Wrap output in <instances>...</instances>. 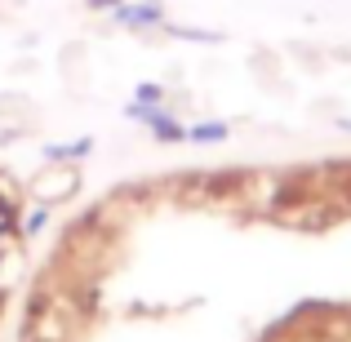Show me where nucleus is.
<instances>
[{
	"mask_svg": "<svg viewBox=\"0 0 351 342\" xmlns=\"http://www.w3.org/2000/svg\"><path fill=\"white\" fill-rule=\"evenodd\" d=\"M76 187H80L76 164H58V160H49V169H40V173L32 178L36 205H62L67 196H76Z\"/></svg>",
	"mask_w": 351,
	"mask_h": 342,
	"instance_id": "nucleus-1",
	"label": "nucleus"
},
{
	"mask_svg": "<svg viewBox=\"0 0 351 342\" xmlns=\"http://www.w3.org/2000/svg\"><path fill=\"white\" fill-rule=\"evenodd\" d=\"M112 27L120 32H147V27H165V5L160 0H134V5H120L112 9Z\"/></svg>",
	"mask_w": 351,
	"mask_h": 342,
	"instance_id": "nucleus-2",
	"label": "nucleus"
},
{
	"mask_svg": "<svg viewBox=\"0 0 351 342\" xmlns=\"http://www.w3.org/2000/svg\"><path fill=\"white\" fill-rule=\"evenodd\" d=\"M138 125H147V134L156 138V143H187V129L178 125L165 107H152V112L138 116Z\"/></svg>",
	"mask_w": 351,
	"mask_h": 342,
	"instance_id": "nucleus-3",
	"label": "nucleus"
},
{
	"mask_svg": "<svg viewBox=\"0 0 351 342\" xmlns=\"http://www.w3.org/2000/svg\"><path fill=\"white\" fill-rule=\"evenodd\" d=\"M89 151H94V138H76V143H45V147H40L45 160H58V164H67V160H85Z\"/></svg>",
	"mask_w": 351,
	"mask_h": 342,
	"instance_id": "nucleus-4",
	"label": "nucleus"
},
{
	"mask_svg": "<svg viewBox=\"0 0 351 342\" xmlns=\"http://www.w3.org/2000/svg\"><path fill=\"white\" fill-rule=\"evenodd\" d=\"M160 103H165V89L156 85V80H143V85L134 89V103L125 107V116H129V120H138L143 112H152V107H160Z\"/></svg>",
	"mask_w": 351,
	"mask_h": 342,
	"instance_id": "nucleus-5",
	"label": "nucleus"
},
{
	"mask_svg": "<svg viewBox=\"0 0 351 342\" xmlns=\"http://www.w3.org/2000/svg\"><path fill=\"white\" fill-rule=\"evenodd\" d=\"M223 138H227L223 120H205V125H191L187 129V143H196V147H214V143H223Z\"/></svg>",
	"mask_w": 351,
	"mask_h": 342,
	"instance_id": "nucleus-6",
	"label": "nucleus"
},
{
	"mask_svg": "<svg viewBox=\"0 0 351 342\" xmlns=\"http://www.w3.org/2000/svg\"><path fill=\"white\" fill-rule=\"evenodd\" d=\"M45 223H49V205H32V209H27V214H23V227H18V236H36V231H40Z\"/></svg>",
	"mask_w": 351,
	"mask_h": 342,
	"instance_id": "nucleus-7",
	"label": "nucleus"
},
{
	"mask_svg": "<svg viewBox=\"0 0 351 342\" xmlns=\"http://www.w3.org/2000/svg\"><path fill=\"white\" fill-rule=\"evenodd\" d=\"M165 32L178 36V40H196V45H218V40H223L218 32H200V27H169V23H165Z\"/></svg>",
	"mask_w": 351,
	"mask_h": 342,
	"instance_id": "nucleus-8",
	"label": "nucleus"
},
{
	"mask_svg": "<svg viewBox=\"0 0 351 342\" xmlns=\"http://www.w3.org/2000/svg\"><path fill=\"white\" fill-rule=\"evenodd\" d=\"M0 214H5V218L18 214V187L5 178V173H0Z\"/></svg>",
	"mask_w": 351,
	"mask_h": 342,
	"instance_id": "nucleus-9",
	"label": "nucleus"
},
{
	"mask_svg": "<svg viewBox=\"0 0 351 342\" xmlns=\"http://www.w3.org/2000/svg\"><path fill=\"white\" fill-rule=\"evenodd\" d=\"M120 0H85V9H98V14H112Z\"/></svg>",
	"mask_w": 351,
	"mask_h": 342,
	"instance_id": "nucleus-10",
	"label": "nucleus"
},
{
	"mask_svg": "<svg viewBox=\"0 0 351 342\" xmlns=\"http://www.w3.org/2000/svg\"><path fill=\"white\" fill-rule=\"evenodd\" d=\"M343 129H347V134H351V120H343Z\"/></svg>",
	"mask_w": 351,
	"mask_h": 342,
	"instance_id": "nucleus-11",
	"label": "nucleus"
}]
</instances>
